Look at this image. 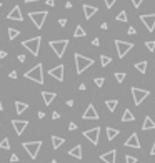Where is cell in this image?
<instances>
[{"instance_id":"obj_1","label":"cell","mask_w":155,"mask_h":163,"mask_svg":"<svg viewBox=\"0 0 155 163\" xmlns=\"http://www.w3.org/2000/svg\"><path fill=\"white\" fill-rule=\"evenodd\" d=\"M25 78L27 80H32V82H35V83H40V85H44V67H42V63H37L35 67H32L30 70H27L25 73Z\"/></svg>"},{"instance_id":"obj_2","label":"cell","mask_w":155,"mask_h":163,"mask_svg":"<svg viewBox=\"0 0 155 163\" xmlns=\"http://www.w3.org/2000/svg\"><path fill=\"white\" fill-rule=\"evenodd\" d=\"M73 58H75V70L77 73H83L89 67L93 65V60L90 58V57H85V55H80V54H75L73 55Z\"/></svg>"},{"instance_id":"obj_3","label":"cell","mask_w":155,"mask_h":163,"mask_svg":"<svg viewBox=\"0 0 155 163\" xmlns=\"http://www.w3.org/2000/svg\"><path fill=\"white\" fill-rule=\"evenodd\" d=\"M40 43H42V37L37 35L33 38H29V40H23L22 42V47L27 48L33 57H38V52H40Z\"/></svg>"},{"instance_id":"obj_4","label":"cell","mask_w":155,"mask_h":163,"mask_svg":"<svg viewBox=\"0 0 155 163\" xmlns=\"http://www.w3.org/2000/svg\"><path fill=\"white\" fill-rule=\"evenodd\" d=\"M22 147H23V150L29 153V157L32 158V160H35V158H37V155H38V150L42 148V141H40V140H35V141H23Z\"/></svg>"},{"instance_id":"obj_5","label":"cell","mask_w":155,"mask_h":163,"mask_svg":"<svg viewBox=\"0 0 155 163\" xmlns=\"http://www.w3.org/2000/svg\"><path fill=\"white\" fill-rule=\"evenodd\" d=\"M48 45H50L52 50L55 52V55H57L58 58H62L65 50H67V47H69V40H50Z\"/></svg>"},{"instance_id":"obj_6","label":"cell","mask_w":155,"mask_h":163,"mask_svg":"<svg viewBox=\"0 0 155 163\" xmlns=\"http://www.w3.org/2000/svg\"><path fill=\"white\" fill-rule=\"evenodd\" d=\"M47 15H48L47 10H42V12H29V19L33 22V25L37 27V28H42V27H44Z\"/></svg>"},{"instance_id":"obj_7","label":"cell","mask_w":155,"mask_h":163,"mask_svg":"<svg viewBox=\"0 0 155 163\" xmlns=\"http://www.w3.org/2000/svg\"><path fill=\"white\" fill-rule=\"evenodd\" d=\"M150 95L149 90H142V88H137V87H132V97H133V103L139 107L142 105V102L145 100L147 97Z\"/></svg>"},{"instance_id":"obj_8","label":"cell","mask_w":155,"mask_h":163,"mask_svg":"<svg viewBox=\"0 0 155 163\" xmlns=\"http://www.w3.org/2000/svg\"><path fill=\"white\" fill-rule=\"evenodd\" d=\"M133 43H129V42H122V40H115V48H117V54L120 58H124V57L129 54L130 50H132Z\"/></svg>"},{"instance_id":"obj_9","label":"cell","mask_w":155,"mask_h":163,"mask_svg":"<svg viewBox=\"0 0 155 163\" xmlns=\"http://www.w3.org/2000/svg\"><path fill=\"white\" fill-rule=\"evenodd\" d=\"M98 135H100V127H93V128L83 132V137H85L92 145H98Z\"/></svg>"},{"instance_id":"obj_10","label":"cell","mask_w":155,"mask_h":163,"mask_svg":"<svg viewBox=\"0 0 155 163\" xmlns=\"http://www.w3.org/2000/svg\"><path fill=\"white\" fill-rule=\"evenodd\" d=\"M140 22L147 27L149 32L155 30V13H145V15H140Z\"/></svg>"},{"instance_id":"obj_11","label":"cell","mask_w":155,"mask_h":163,"mask_svg":"<svg viewBox=\"0 0 155 163\" xmlns=\"http://www.w3.org/2000/svg\"><path fill=\"white\" fill-rule=\"evenodd\" d=\"M63 72H65V67H63V65H57L55 68L48 70V75H50L52 78L58 80V82H63Z\"/></svg>"},{"instance_id":"obj_12","label":"cell","mask_w":155,"mask_h":163,"mask_svg":"<svg viewBox=\"0 0 155 163\" xmlns=\"http://www.w3.org/2000/svg\"><path fill=\"white\" fill-rule=\"evenodd\" d=\"M12 127H13L17 135H22L25 132V128L29 127V122L27 120H12Z\"/></svg>"},{"instance_id":"obj_13","label":"cell","mask_w":155,"mask_h":163,"mask_svg":"<svg viewBox=\"0 0 155 163\" xmlns=\"http://www.w3.org/2000/svg\"><path fill=\"white\" fill-rule=\"evenodd\" d=\"M7 19L9 20H17V22H23V15H22V10H20L19 5H15L9 13H7Z\"/></svg>"},{"instance_id":"obj_14","label":"cell","mask_w":155,"mask_h":163,"mask_svg":"<svg viewBox=\"0 0 155 163\" xmlns=\"http://www.w3.org/2000/svg\"><path fill=\"white\" fill-rule=\"evenodd\" d=\"M82 118H83V120H98L100 116H98V113H97V110H95V107L90 103L89 107H87V110L83 112Z\"/></svg>"},{"instance_id":"obj_15","label":"cell","mask_w":155,"mask_h":163,"mask_svg":"<svg viewBox=\"0 0 155 163\" xmlns=\"http://www.w3.org/2000/svg\"><path fill=\"white\" fill-rule=\"evenodd\" d=\"M124 145H125L127 148H137V150H139V148H140L139 135H137V133H132V135H130V137L125 140V143H124Z\"/></svg>"},{"instance_id":"obj_16","label":"cell","mask_w":155,"mask_h":163,"mask_svg":"<svg viewBox=\"0 0 155 163\" xmlns=\"http://www.w3.org/2000/svg\"><path fill=\"white\" fill-rule=\"evenodd\" d=\"M82 9H83V17H85V20H90V19H92V17L95 15V13L98 12V9H97V7L89 5V3H83V5H82Z\"/></svg>"},{"instance_id":"obj_17","label":"cell","mask_w":155,"mask_h":163,"mask_svg":"<svg viewBox=\"0 0 155 163\" xmlns=\"http://www.w3.org/2000/svg\"><path fill=\"white\" fill-rule=\"evenodd\" d=\"M100 160L105 163H115V160H117V150H108L107 153H102Z\"/></svg>"},{"instance_id":"obj_18","label":"cell","mask_w":155,"mask_h":163,"mask_svg":"<svg viewBox=\"0 0 155 163\" xmlns=\"http://www.w3.org/2000/svg\"><path fill=\"white\" fill-rule=\"evenodd\" d=\"M69 155L70 157H73V158H77V160H82V145H75L73 148H70L69 150Z\"/></svg>"},{"instance_id":"obj_19","label":"cell","mask_w":155,"mask_h":163,"mask_svg":"<svg viewBox=\"0 0 155 163\" xmlns=\"http://www.w3.org/2000/svg\"><path fill=\"white\" fill-rule=\"evenodd\" d=\"M55 97H57V95H55L54 92H42V100H44L45 105H50L52 102L55 100Z\"/></svg>"},{"instance_id":"obj_20","label":"cell","mask_w":155,"mask_h":163,"mask_svg":"<svg viewBox=\"0 0 155 163\" xmlns=\"http://www.w3.org/2000/svg\"><path fill=\"white\" fill-rule=\"evenodd\" d=\"M63 143H65V138L57 137V135H52V147H54V150H58Z\"/></svg>"},{"instance_id":"obj_21","label":"cell","mask_w":155,"mask_h":163,"mask_svg":"<svg viewBox=\"0 0 155 163\" xmlns=\"http://www.w3.org/2000/svg\"><path fill=\"white\" fill-rule=\"evenodd\" d=\"M142 130H155V122L150 116H145V120H143V125H142Z\"/></svg>"},{"instance_id":"obj_22","label":"cell","mask_w":155,"mask_h":163,"mask_svg":"<svg viewBox=\"0 0 155 163\" xmlns=\"http://www.w3.org/2000/svg\"><path fill=\"white\" fill-rule=\"evenodd\" d=\"M27 108H29V105H27V103H23V102H19V100L15 102V113H17V115H22V113L25 112Z\"/></svg>"},{"instance_id":"obj_23","label":"cell","mask_w":155,"mask_h":163,"mask_svg":"<svg viewBox=\"0 0 155 163\" xmlns=\"http://www.w3.org/2000/svg\"><path fill=\"white\" fill-rule=\"evenodd\" d=\"M120 135V132H118L117 128H112V127H107V140L108 141H112L115 137H118Z\"/></svg>"},{"instance_id":"obj_24","label":"cell","mask_w":155,"mask_h":163,"mask_svg":"<svg viewBox=\"0 0 155 163\" xmlns=\"http://www.w3.org/2000/svg\"><path fill=\"white\" fill-rule=\"evenodd\" d=\"M147 67H149V62H147V60H142V62H137L135 63V68L139 70L140 73H145L147 72Z\"/></svg>"},{"instance_id":"obj_25","label":"cell","mask_w":155,"mask_h":163,"mask_svg":"<svg viewBox=\"0 0 155 163\" xmlns=\"http://www.w3.org/2000/svg\"><path fill=\"white\" fill-rule=\"evenodd\" d=\"M133 120H135V115H133V113L127 108L125 112H124V115H122V122H133Z\"/></svg>"},{"instance_id":"obj_26","label":"cell","mask_w":155,"mask_h":163,"mask_svg":"<svg viewBox=\"0 0 155 163\" xmlns=\"http://www.w3.org/2000/svg\"><path fill=\"white\" fill-rule=\"evenodd\" d=\"M118 105V100H105V107L108 108V112H115Z\"/></svg>"},{"instance_id":"obj_27","label":"cell","mask_w":155,"mask_h":163,"mask_svg":"<svg viewBox=\"0 0 155 163\" xmlns=\"http://www.w3.org/2000/svg\"><path fill=\"white\" fill-rule=\"evenodd\" d=\"M85 30H83V27L82 25H77V28H75V32H73V37L75 38H80V37H85Z\"/></svg>"},{"instance_id":"obj_28","label":"cell","mask_w":155,"mask_h":163,"mask_svg":"<svg viewBox=\"0 0 155 163\" xmlns=\"http://www.w3.org/2000/svg\"><path fill=\"white\" fill-rule=\"evenodd\" d=\"M19 35H20V30H17V28H9V38L10 40H15Z\"/></svg>"},{"instance_id":"obj_29","label":"cell","mask_w":155,"mask_h":163,"mask_svg":"<svg viewBox=\"0 0 155 163\" xmlns=\"http://www.w3.org/2000/svg\"><path fill=\"white\" fill-rule=\"evenodd\" d=\"M110 62H112V58H110V57H107V55H100V63H102V67L110 65Z\"/></svg>"},{"instance_id":"obj_30","label":"cell","mask_w":155,"mask_h":163,"mask_svg":"<svg viewBox=\"0 0 155 163\" xmlns=\"http://www.w3.org/2000/svg\"><path fill=\"white\" fill-rule=\"evenodd\" d=\"M115 20H118V22H129V19H127V12H125V10H122V12L118 13L117 17H115Z\"/></svg>"},{"instance_id":"obj_31","label":"cell","mask_w":155,"mask_h":163,"mask_svg":"<svg viewBox=\"0 0 155 163\" xmlns=\"http://www.w3.org/2000/svg\"><path fill=\"white\" fill-rule=\"evenodd\" d=\"M0 148H2V150H10V141H9V138H3V140L0 141Z\"/></svg>"},{"instance_id":"obj_32","label":"cell","mask_w":155,"mask_h":163,"mask_svg":"<svg viewBox=\"0 0 155 163\" xmlns=\"http://www.w3.org/2000/svg\"><path fill=\"white\" fill-rule=\"evenodd\" d=\"M114 77H115V80H117L118 83H122V82L125 80V73H124V72H115Z\"/></svg>"},{"instance_id":"obj_33","label":"cell","mask_w":155,"mask_h":163,"mask_svg":"<svg viewBox=\"0 0 155 163\" xmlns=\"http://www.w3.org/2000/svg\"><path fill=\"white\" fill-rule=\"evenodd\" d=\"M93 82H95V85H97V87H104L105 78H104V77H97V78H93Z\"/></svg>"},{"instance_id":"obj_34","label":"cell","mask_w":155,"mask_h":163,"mask_svg":"<svg viewBox=\"0 0 155 163\" xmlns=\"http://www.w3.org/2000/svg\"><path fill=\"white\" fill-rule=\"evenodd\" d=\"M145 47L149 48V52H155V42H153V40L145 42Z\"/></svg>"},{"instance_id":"obj_35","label":"cell","mask_w":155,"mask_h":163,"mask_svg":"<svg viewBox=\"0 0 155 163\" xmlns=\"http://www.w3.org/2000/svg\"><path fill=\"white\" fill-rule=\"evenodd\" d=\"M125 163H137V157H132V155H125Z\"/></svg>"},{"instance_id":"obj_36","label":"cell","mask_w":155,"mask_h":163,"mask_svg":"<svg viewBox=\"0 0 155 163\" xmlns=\"http://www.w3.org/2000/svg\"><path fill=\"white\" fill-rule=\"evenodd\" d=\"M104 2H105V7H107V9H112V7L115 5L117 0H104Z\"/></svg>"},{"instance_id":"obj_37","label":"cell","mask_w":155,"mask_h":163,"mask_svg":"<svg viewBox=\"0 0 155 163\" xmlns=\"http://www.w3.org/2000/svg\"><path fill=\"white\" fill-rule=\"evenodd\" d=\"M69 130H70V132H73V130H77V123L70 122V123H69Z\"/></svg>"},{"instance_id":"obj_38","label":"cell","mask_w":155,"mask_h":163,"mask_svg":"<svg viewBox=\"0 0 155 163\" xmlns=\"http://www.w3.org/2000/svg\"><path fill=\"white\" fill-rule=\"evenodd\" d=\"M142 2H143V0H132V3H133V7H135V9L142 5Z\"/></svg>"},{"instance_id":"obj_39","label":"cell","mask_w":155,"mask_h":163,"mask_svg":"<svg viewBox=\"0 0 155 163\" xmlns=\"http://www.w3.org/2000/svg\"><path fill=\"white\" fill-rule=\"evenodd\" d=\"M58 118H60V113H58V112L52 113V120H58Z\"/></svg>"},{"instance_id":"obj_40","label":"cell","mask_w":155,"mask_h":163,"mask_svg":"<svg viewBox=\"0 0 155 163\" xmlns=\"http://www.w3.org/2000/svg\"><path fill=\"white\" fill-rule=\"evenodd\" d=\"M10 161H12V163H17V161H19V157H17V155L13 153L12 157H10Z\"/></svg>"},{"instance_id":"obj_41","label":"cell","mask_w":155,"mask_h":163,"mask_svg":"<svg viewBox=\"0 0 155 163\" xmlns=\"http://www.w3.org/2000/svg\"><path fill=\"white\" fill-rule=\"evenodd\" d=\"M58 23H60V27H65L67 25V19H58Z\"/></svg>"},{"instance_id":"obj_42","label":"cell","mask_w":155,"mask_h":163,"mask_svg":"<svg viewBox=\"0 0 155 163\" xmlns=\"http://www.w3.org/2000/svg\"><path fill=\"white\" fill-rule=\"evenodd\" d=\"M127 33H129V35H135V28H133V27H129V30H127Z\"/></svg>"},{"instance_id":"obj_43","label":"cell","mask_w":155,"mask_h":163,"mask_svg":"<svg viewBox=\"0 0 155 163\" xmlns=\"http://www.w3.org/2000/svg\"><path fill=\"white\" fill-rule=\"evenodd\" d=\"M92 45H93V47H98V45H100V40H98V38H93V40H92Z\"/></svg>"},{"instance_id":"obj_44","label":"cell","mask_w":155,"mask_h":163,"mask_svg":"<svg viewBox=\"0 0 155 163\" xmlns=\"http://www.w3.org/2000/svg\"><path fill=\"white\" fill-rule=\"evenodd\" d=\"M17 60H19L20 63H23V62H25V55H19V57H17Z\"/></svg>"},{"instance_id":"obj_45","label":"cell","mask_w":155,"mask_h":163,"mask_svg":"<svg viewBox=\"0 0 155 163\" xmlns=\"http://www.w3.org/2000/svg\"><path fill=\"white\" fill-rule=\"evenodd\" d=\"M9 77H10V78H17V72H15V70H12V72L9 73Z\"/></svg>"},{"instance_id":"obj_46","label":"cell","mask_w":155,"mask_h":163,"mask_svg":"<svg viewBox=\"0 0 155 163\" xmlns=\"http://www.w3.org/2000/svg\"><path fill=\"white\" fill-rule=\"evenodd\" d=\"M37 116H38L40 120H42V118H45V112H38V113H37Z\"/></svg>"},{"instance_id":"obj_47","label":"cell","mask_w":155,"mask_h":163,"mask_svg":"<svg viewBox=\"0 0 155 163\" xmlns=\"http://www.w3.org/2000/svg\"><path fill=\"white\" fill-rule=\"evenodd\" d=\"M47 5L48 7H54L55 5V0H47Z\"/></svg>"},{"instance_id":"obj_48","label":"cell","mask_w":155,"mask_h":163,"mask_svg":"<svg viewBox=\"0 0 155 163\" xmlns=\"http://www.w3.org/2000/svg\"><path fill=\"white\" fill-rule=\"evenodd\" d=\"M7 57V52L5 50H0V58H5Z\"/></svg>"},{"instance_id":"obj_49","label":"cell","mask_w":155,"mask_h":163,"mask_svg":"<svg viewBox=\"0 0 155 163\" xmlns=\"http://www.w3.org/2000/svg\"><path fill=\"white\" fill-rule=\"evenodd\" d=\"M85 88H87V85H85V83H80V85H79V90H82V92H83Z\"/></svg>"},{"instance_id":"obj_50","label":"cell","mask_w":155,"mask_h":163,"mask_svg":"<svg viewBox=\"0 0 155 163\" xmlns=\"http://www.w3.org/2000/svg\"><path fill=\"white\" fill-rule=\"evenodd\" d=\"M100 27H102V30H107V28H108V23H107V22H104Z\"/></svg>"},{"instance_id":"obj_51","label":"cell","mask_w":155,"mask_h":163,"mask_svg":"<svg viewBox=\"0 0 155 163\" xmlns=\"http://www.w3.org/2000/svg\"><path fill=\"white\" fill-rule=\"evenodd\" d=\"M65 9H72V2H65Z\"/></svg>"},{"instance_id":"obj_52","label":"cell","mask_w":155,"mask_h":163,"mask_svg":"<svg viewBox=\"0 0 155 163\" xmlns=\"http://www.w3.org/2000/svg\"><path fill=\"white\" fill-rule=\"evenodd\" d=\"M150 155H155V141H153V145H152V150H150Z\"/></svg>"},{"instance_id":"obj_53","label":"cell","mask_w":155,"mask_h":163,"mask_svg":"<svg viewBox=\"0 0 155 163\" xmlns=\"http://www.w3.org/2000/svg\"><path fill=\"white\" fill-rule=\"evenodd\" d=\"M67 105H69V107H73V100H67Z\"/></svg>"},{"instance_id":"obj_54","label":"cell","mask_w":155,"mask_h":163,"mask_svg":"<svg viewBox=\"0 0 155 163\" xmlns=\"http://www.w3.org/2000/svg\"><path fill=\"white\" fill-rule=\"evenodd\" d=\"M32 2H38V0H25V3H32Z\"/></svg>"},{"instance_id":"obj_55","label":"cell","mask_w":155,"mask_h":163,"mask_svg":"<svg viewBox=\"0 0 155 163\" xmlns=\"http://www.w3.org/2000/svg\"><path fill=\"white\" fill-rule=\"evenodd\" d=\"M2 110H3V105H2V102H0V112H2Z\"/></svg>"},{"instance_id":"obj_56","label":"cell","mask_w":155,"mask_h":163,"mask_svg":"<svg viewBox=\"0 0 155 163\" xmlns=\"http://www.w3.org/2000/svg\"><path fill=\"white\" fill-rule=\"evenodd\" d=\"M50 163H58V161H57V160H52V161H50Z\"/></svg>"},{"instance_id":"obj_57","label":"cell","mask_w":155,"mask_h":163,"mask_svg":"<svg viewBox=\"0 0 155 163\" xmlns=\"http://www.w3.org/2000/svg\"><path fill=\"white\" fill-rule=\"evenodd\" d=\"M0 7H2V3H0Z\"/></svg>"}]
</instances>
